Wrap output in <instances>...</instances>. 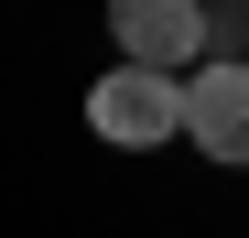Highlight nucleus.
I'll use <instances>...</instances> for the list:
<instances>
[{
  "label": "nucleus",
  "instance_id": "obj_1",
  "mask_svg": "<svg viewBox=\"0 0 249 238\" xmlns=\"http://www.w3.org/2000/svg\"><path fill=\"white\" fill-rule=\"evenodd\" d=\"M87 130L119 141V152H152L184 130V76H141V65H108L87 87Z\"/></svg>",
  "mask_w": 249,
  "mask_h": 238
},
{
  "label": "nucleus",
  "instance_id": "obj_3",
  "mask_svg": "<svg viewBox=\"0 0 249 238\" xmlns=\"http://www.w3.org/2000/svg\"><path fill=\"white\" fill-rule=\"evenodd\" d=\"M184 141L206 163H249V65H195L184 76Z\"/></svg>",
  "mask_w": 249,
  "mask_h": 238
},
{
  "label": "nucleus",
  "instance_id": "obj_2",
  "mask_svg": "<svg viewBox=\"0 0 249 238\" xmlns=\"http://www.w3.org/2000/svg\"><path fill=\"white\" fill-rule=\"evenodd\" d=\"M108 33H119V65H141V76H195L206 65V11L195 0H119Z\"/></svg>",
  "mask_w": 249,
  "mask_h": 238
}]
</instances>
